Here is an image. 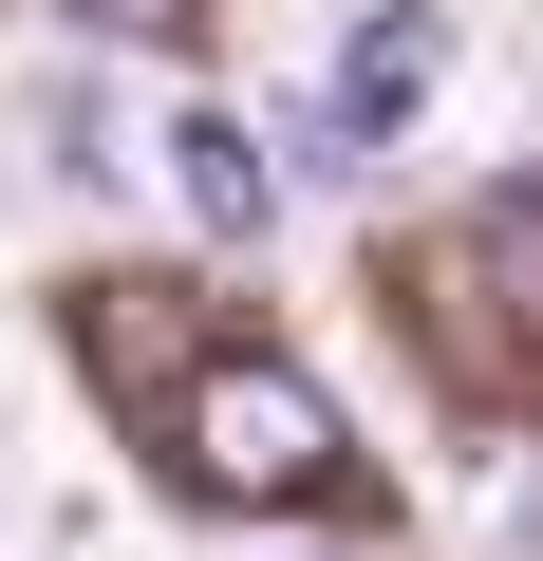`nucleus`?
<instances>
[{
    "label": "nucleus",
    "mask_w": 543,
    "mask_h": 561,
    "mask_svg": "<svg viewBox=\"0 0 543 561\" xmlns=\"http://www.w3.org/2000/svg\"><path fill=\"white\" fill-rule=\"evenodd\" d=\"M169 468H188L206 505H338V486H357V431H338V393H319L301 356H188Z\"/></svg>",
    "instance_id": "nucleus-1"
},
{
    "label": "nucleus",
    "mask_w": 543,
    "mask_h": 561,
    "mask_svg": "<svg viewBox=\"0 0 543 561\" xmlns=\"http://www.w3.org/2000/svg\"><path fill=\"white\" fill-rule=\"evenodd\" d=\"M431 94H450V20H431V0H375V20L338 38V76H319V113H301L282 169H375V150H412Z\"/></svg>",
    "instance_id": "nucleus-2"
},
{
    "label": "nucleus",
    "mask_w": 543,
    "mask_h": 561,
    "mask_svg": "<svg viewBox=\"0 0 543 561\" xmlns=\"http://www.w3.org/2000/svg\"><path fill=\"white\" fill-rule=\"evenodd\" d=\"M150 150H169V206H188L206 243H262V225H282V150H262L244 113H206V94H188Z\"/></svg>",
    "instance_id": "nucleus-3"
},
{
    "label": "nucleus",
    "mask_w": 543,
    "mask_h": 561,
    "mask_svg": "<svg viewBox=\"0 0 543 561\" xmlns=\"http://www.w3.org/2000/svg\"><path fill=\"white\" fill-rule=\"evenodd\" d=\"M468 262H487V280H506V319H524V337H543V187H506V206H487V225H468Z\"/></svg>",
    "instance_id": "nucleus-4"
},
{
    "label": "nucleus",
    "mask_w": 543,
    "mask_h": 561,
    "mask_svg": "<svg viewBox=\"0 0 543 561\" xmlns=\"http://www.w3.org/2000/svg\"><path fill=\"white\" fill-rule=\"evenodd\" d=\"M76 20H94V38H188L206 0H76Z\"/></svg>",
    "instance_id": "nucleus-5"
}]
</instances>
